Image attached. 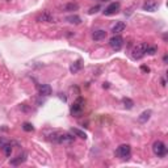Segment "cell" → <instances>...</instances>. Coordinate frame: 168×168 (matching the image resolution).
I'll use <instances>...</instances> for the list:
<instances>
[{
    "instance_id": "cell-12",
    "label": "cell",
    "mask_w": 168,
    "mask_h": 168,
    "mask_svg": "<svg viewBox=\"0 0 168 168\" xmlns=\"http://www.w3.org/2000/svg\"><path fill=\"white\" fill-rule=\"evenodd\" d=\"M25 160H26V152H23V154H20V155H17V158L12 159L11 164L12 166H20L21 163H24Z\"/></svg>"
},
{
    "instance_id": "cell-24",
    "label": "cell",
    "mask_w": 168,
    "mask_h": 168,
    "mask_svg": "<svg viewBox=\"0 0 168 168\" xmlns=\"http://www.w3.org/2000/svg\"><path fill=\"white\" fill-rule=\"evenodd\" d=\"M99 9H100V7L96 5V7H93V8H91V9H89V13H91V15H92V13H96Z\"/></svg>"
},
{
    "instance_id": "cell-16",
    "label": "cell",
    "mask_w": 168,
    "mask_h": 168,
    "mask_svg": "<svg viewBox=\"0 0 168 168\" xmlns=\"http://www.w3.org/2000/svg\"><path fill=\"white\" fill-rule=\"evenodd\" d=\"M80 68H82V60H78V62H75L74 64H71V67H70V71H71L72 74H76Z\"/></svg>"
},
{
    "instance_id": "cell-8",
    "label": "cell",
    "mask_w": 168,
    "mask_h": 168,
    "mask_svg": "<svg viewBox=\"0 0 168 168\" xmlns=\"http://www.w3.org/2000/svg\"><path fill=\"white\" fill-rule=\"evenodd\" d=\"M74 139H75V137L70 134H58V137H57V142L62 144H71L74 143Z\"/></svg>"
},
{
    "instance_id": "cell-18",
    "label": "cell",
    "mask_w": 168,
    "mask_h": 168,
    "mask_svg": "<svg viewBox=\"0 0 168 168\" xmlns=\"http://www.w3.org/2000/svg\"><path fill=\"white\" fill-rule=\"evenodd\" d=\"M3 152L5 154V156H11V154H12V146H11V143L8 142L5 146H3Z\"/></svg>"
},
{
    "instance_id": "cell-22",
    "label": "cell",
    "mask_w": 168,
    "mask_h": 168,
    "mask_svg": "<svg viewBox=\"0 0 168 168\" xmlns=\"http://www.w3.org/2000/svg\"><path fill=\"white\" fill-rule=\"evenodd\" d=\"M23 129H24L25 131H33V126H32V123L25 122L24 125H23Z\"/></svg>"
},
{
    "instance_id": "cell-17",
    "label": "cell",
    "mask_w": 168,
    "mask_h": 168,
    "mask_svg": "<svg viewBox=\"0 0 168 168\" xmlns=\"http://www.w3.org/2000/svg\"><path fill=\"white\" fill-rule=\"evenodd\" d=\"M71 133H72L74 135H76V137H79V138H82V139H87V134H86V133H84L83 130H79V129H76V127H75V129L71 130Z\"/></svg>"
},
{
    "instance_id": "cell-3",
    "label": "cell",
    "mask_w": 168,
    "mask_h": 168,
    "mask_svg": "<svg viewBox=\"0 0 168 168\" xmlns=\"http://www.w3.org/2000/svg\"><path fill=\"white\" fill-rule=\"evenodd\" d=\"M109 45L113 50H120V49L123 46V38L118 34H114V36L109 39Z\"/></svg>"
},
{
    "instance_id": "cell-5",
    "label": "cell",
    "mask_w": 168,
    "mask_h": 168,
    "mask_svg": "<svg viewBox=\"0 0 168 168\" xmlns=\"http://www.w3.org/2000/svg\"><path fill=\"white\" fill-rule=\"evenodd\" d=\"M130 152H131V147L129 144H121L117 148V155L121 159H127L130 156Z\"/></svg>"
},
{
    "instance_id": "cell-10",
    "label": "cell",
    "mask_w": 168,
    "mask_h": 168,
    "mask_svg": "<svg viewBox=\"0 0 168 168\" xmlns=\"http://www.w3.org/2000/svg\"><path fill=\"white\" fill-rule=\"evenodd\" d=\"M38 93L41 96H50L51 95V87L49 84H41L38 87Z\"/></svg>"
},
{
    "instance_id": "cell-11",
    "label": "cell",
    "mask_w": 168,
    "mask_h": 168,
    "mask_svg": "<svg viewBox=\"0 0 168 168\" xmlns=\"http://www.w3.org/2000/svg\"><path fill=\"white\" fill-rule=\"evenodd\" d=\"M92 38L93 41H103V39L107 38V32L105 30H96V32L92 33Z\"/></svg>"
},
{
    "instance_id": "cell-4",
    "label": "cell",
    "mask_w": 168,
    "mask_h": 168,
    "mask_svg": "<svg viewBox=\"0 0 168 168\" xmlns=\"http://www.w3.org/2000/svg\"><path fill=\"white\" fill-rule=\"evenodd\" d=\"M36 20H37V23H54V16L49 11H43L36 17Z\"/></svg>"
},
{
    "instance_id": "cell-20",
    "label": "cell",
    "mask_w": 168,
    "mask_h": 168,
    "mask_svg": "<svg viewBox=\"0 0 168 168\" xmlns=\"http://www.w3.org/2000/svg\"><path fill=\"white\" fill-rule=\"evenodd\" d=\"M122 103H123V105H125V108H126V109H131L133 107H134V103H133V100L126 99V97L122 100Z\"/></svg>"
},
{
    "instance_id": "cell-9",
    "label": "cell",
    "mask_w": 168,
    "mask_h": 168,
    "mask_svg": "<svg viewBox=\"0 0 168 168\" xmlns=\"http://www.w3.org/2000/svg\"><path fill=\"white\" fill-rule=\"evenodd\" d=\"M159 7V3L155 2V0H146V3L143 4V9L148 11V12H154L156 11Z\"/></svg>"
},
{
    "instance_id": "cell-7",
    "label": "cell",
    "mask_w": 168,
    "mask_h": 168,
    "mask_svg": "<svg viewBox=\"0 0 168 168\" xmlns=\"http://www.w3.org/2000/svg\"><path fill=\"white\" fill-rule=\"evenodd\" d=\"M118 9H120V3L114 2V3H110L109 5L104 9V15L105 16H112V15H116V13L118 12Z\"/></svg>"
},
{
    "instance_id": "cell-6",
    "label": "cell",
    "mask_w": 168,
    "mask_h": 168,
    "mask_svg": "<svg viewBox=\"0 0 168 168\" xmlns=\"http://www.w3.org/2000/svg\"><path fill=\"white\" fill-rule=\"evenodd\" d=\"M83 105H84V100L82 99V97H79V99L74 103L72 108H71V113L74 114V116H79V114L82 113V110H83V108H84Z\"/></svg>"
},
{
    "instance_id": "cell-21",
    "label": "cell",
    "mask_w": 168,
    "mask_h": 168,
    "mask_svg": "<svg viewBox=\"0 0 168 168\" xmlns=\"http://www.w3.org/2000/svg\"><path fill=\"white\" fill-rule=\"evenodd\" d=\"M158 51V49L156 46H148L147 47V50H146V54H150V55H154L155 53Z\"/></svg>"
},
{
    "instance_id": "cell-19",
    "label": "cell",
    "mask_w": 168,
    "mask_h": 168,
    "mask_svg": "<svg viewBox=\"0 0 168 168\" xmlns=\"http://www.w3.org/2000/svg\"><path fill=\"white\" fill-rule=\"evenodd\" d=\"M79 8V5L76 3H68V4H66L64 5V9L66 11H68V12H71V11H76Z\"/></svg>"
},
{
    "instance_id": "cell-14",
    "label": "cell",
    "mask_w": 168,
    "mask_h": 168,
    "mask_svg": "<svg viewBox=\"0 0 168 168\" xmlns=\"http://www.w3.org/2000/svg\"><path fill=\"white\" fill-rule=\"evenodd\" d=\"M125 28H126V24H125V23H117L116 25L112 26V32H113L114 34H120L121 32H123V30H125Z\"/></svg>"
},
{
    "instance_id": "cell-15",
    "label": "cell",
    "mask_w": 168,
    "mask_h": 168,
    "mask_svg": "<svg viewBox=\"0 0 168 168\" xmlns=\"http://www.w3.org/2000/svg\"><path fill=\"white\" fill-rule=\"evenodd\" d=\"M66 21H68V23L71 24H80V17L76 16V15H72V16H67L66 17Z\"/></svg>"
},
{
    "instance_id": "cell-23",
    "label": "cell",
    "mask_w": 168,
    "mask_h": 168,
    "mask_svg": "<svg viewBox=\"0 0 168 168\" xmlns=\"http://www.w3.org/2000/svg\"><path fill=\"white\" fill-rule=\"evenodd\" d=\"M8 143V141L5 138H0V148H3V146H5Z\"/></svg>"
},
{
    "instance_id": "cell-2",
    "label": "cell",
    "mask_w": 168,
    "mask_h": 168,
    "mask_svg": "<svg viewBox=\"0 0 168 168\" xmlns=\"http://www.w3.org/2000/svg\"><path fill=\"white\" fill-rule=\"evenodd\" d=\"M147 47H148V45H147L146 42L137 45V46L134 47V50H133V58H134V59L143 58V57L146 55V50H147Z\"/></svg>"
},
{
    "instance_id": "cell-25",
    "label": "cell",
    "mask_w": 168,
    "mask_h": 168,
    "mask_svg": "<svg viewBox=\"0 0 168 168\" xmlns=\"http://www.w3.org/2000/svg\"><path fill=\"white\" fill-rule=\"evenodd\" d=\"M142 71H144V72H148L150 70H148V67H146V66H142Z\"/></svg>"
},
{
    "instance_id": "cell-13",
    "label": "cell",
    "mask_w": 168,
    "mask_h": 168,
    "mask_svg": "<svg viewBox=\"0 0 168 168\" xmlns=\"http://www.w3.org/2000/svg\"><path fill=\"white\" fill-rule=\"evenodd\" d=\"M151 114H152V112H151V110H144V112H142V113H141V116L138 117V121H139L141 123H144V122H147V121L150 120V117H151Z\"/></svg>"
},
{
    "instance_id": "cell-1",
    "label": "cell",
    "mask_w": 168,
    "mask_h": 168,
    "mask_svg": "<svg viewBox=\"0 0 168 168\" xmlns=\"http://www.w3.org/2000/svg\"><path fill=\"white\" fill-rule=\"evenodd\" d=\"M152 151H154V154H155L156 156H159V158H163V156L167 155V147H166V144L163 143L162 141H156V142H154V144H152Z\"/></svg>"
}]
</instances>
